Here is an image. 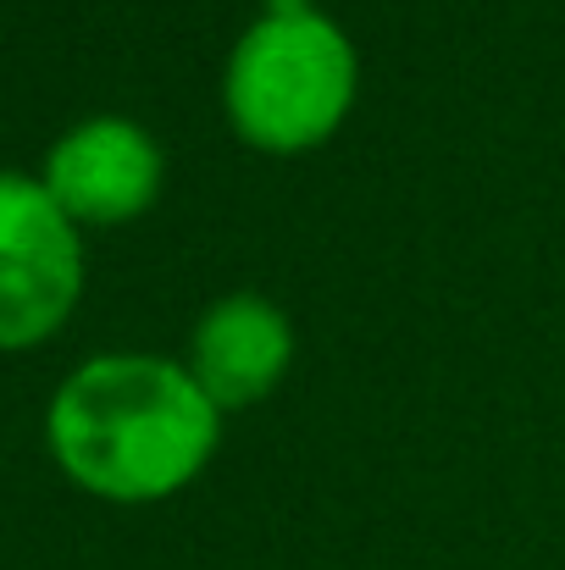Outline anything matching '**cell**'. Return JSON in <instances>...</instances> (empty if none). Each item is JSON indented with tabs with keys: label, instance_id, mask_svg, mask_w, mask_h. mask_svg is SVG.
<instances>
[{
	"label": "cell",
	"instance_id": "obj_1",
	"mask_svg": "<svg viewBox=\"0 0 565 570\" xmlns=\"http://www.w3.org/2000/svg\"><path fill=\"white\" fill-rule=\"evenodd\" d=\"M50 454L111 504H156L188 488L222 438V410L188 366L162 355H95L50 399Z\"/></svg>",
	"mask_w": 565,
	"mask_h": 570
},
{
	"label": "cell",
	"instance_id": "obj_2",
	"mask_svg": "<svg viewBox=\"0 0 565 570\" xmlns=\"http://www.w3.org/2000/svg\"><path fill=\"white\" fill-rule=\"evenodd\" d=\"M355 89V45L311 0H266L222 72L227 122L261 156H305L328 145L344 128Z\"/></svg>",
	"mask_w": 565,
	"mask_h": 570
},
{
	"label": "cell",
	"instance_id": "obj_3",
	"mask_svg": "<svg viewBox=\"0 0 565 570\" xmlns=\"http://www.w3.org/2000/svg\"><path fill=\"white\" fill-rule=\"evenodd\" d=\"M84 288V244L45 184L0 173V350L50 338Z\"/></svg>",
	"mask_w": 565,
	"mask_h": 570
},
{
	"label": "cell",
	"instance_id": "obj_4",
	"mask_svg": "<svg viewBox=\"0 0 565 570\" xmlns=\"http://www.w3.org/2000/svg\"><path fill=\"white\" fill-rule=\"evenodd\" d=\"M45 189L72 222H128L162 194V145L128 117H89L56 139Z\"/></svg>",
	"mask_w": 565,
	"mask_h": 570
},
{
	"label": "cell",
	"instance_id": "obj_5",
	"mask_svg": "<svg viewBox=\"0 0 565 570\" xmlns=\"http://www.w3.org/2000/svg\"><path fill=\"white\" fill-rule=\"evenodd\" d=\"M294 366V322L261 294L216 299L188 338V372L216 410H244L266 399Z\"/></svg>",
	"mask_w": 565,
	"mask_h": 570
}]
</instances>
